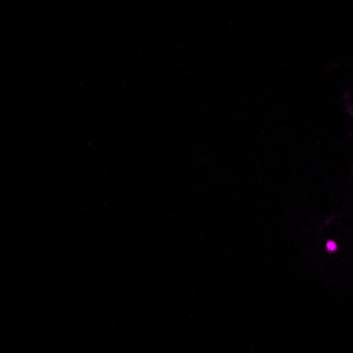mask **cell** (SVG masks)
<instances>
[{
    "label": "cell",
    "mask_w": 353,
    "mask_h": 353,
    "mask_svg": "<svg viewBox=\"0 0 353 353\" xmlns=\"http://www.w3.org/2000/svg\"><path fill=\"white\" fill-rule=\"evenodd\" d=\"M325 247H326L327 251H329V252H335V251L337 250V243H336L335 241H333V240H328V241L326 242V244H325Z\"/></svg>",
    "instance_id": "obj_1"
}]
</instances>
